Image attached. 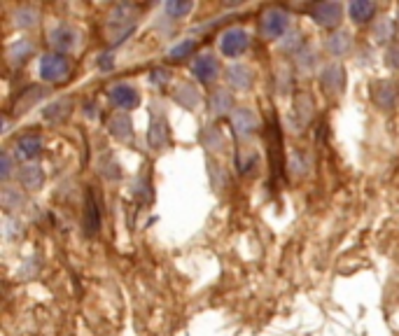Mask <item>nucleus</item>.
<instances>
[{"mask_svg":"<svg viewBox=\"0 0 399 336\" xmlns=\"http://www.w3.org/2000/svg\"><path fill=\"white\" fill-rule=\"evenodd\" d=\"M140 24V12L131 3H119L112 7L110 17L105 24V38L110 42V47H119L131 38L133 31Z\"/></svg>","mask_w":399,"mask_h":336,"instance_id":"obj_1","label":"nucleus"},{"mask_svg":"<svg viewBox=\"0 0 399 336\" xmlns=\"http://www.w3.org/2000/svg\"><path fill=\"white\" fill-rule=\"evenodd\" d=\"M264 138H266V152H268V171H271V180H268V187L278 189L282 173L287 171V164H285V152H282L280 122H278V117H275V115L268 117Z\"/></svg>","mask_w":399,"mask_h":336,"instance_id":"obj_2","label":"nucleus"},{"mask_svg":"<svg viewBox=\"0 0 399 336\" xmlns=\"http://www.w3.org/2000/svg\"><path fill=\"white\" fill-rule=\"evenodd\" d=\"M72 77V63L66 54H54L49 52L40 58V79L47 84H66Z\"/></svg>","mask_w":399,"mask_h":336,"instance_id":"obj_3","label":"nucleus"},{"mask_svg":"<svg viewBox=\"0 0 399 336\" xmlns=\"http://www.w3.org/2000/svg\"><path fill=\"white\" fill-rule=\"evenodd\" d=\"M259 33L264 40H282L289 33V14L282 7H266L259 17Z\"/></svg>","mask_w":399,"mask_h":336,"instance_id":"obj_4","label":"nucleus"},{"mask_svg":"<svg viewBox=\"0 0 399 336\" xmlns=\"http://www.w3.org/2000/svg\"><path fill=\"white\" fill-rule=\"evenodd\" d=\"M148 145L150 150L164 152L171 145V127L162 108H150V122H148Z\"/></svg>","mask_w":399,"mask_h":336,"instance_id":"obj_5","label":"nucleus"},{"mask_svg":"<svg viewBox=\"0 0 399 336\" xmlns=\"http://www.w3.org/2000/svg\"><path fill=\"white\" fill-rule=\"evenodd\" d=\"M100 224H103V208H100V196L96 189H86L84 199V217H82V229L86 238L98 236Z\"/></svg>","mask_w":399,"mask_h":336,"instance_id":"obj_6","label":"nucleus"},{"mask_svg":"<svg viewBox=\"0 0 399 336\" xmlns=\"http://www.w3.org/2000/svg\"><path fill=\"white\" fill-rule=\"evenodd\" d=\"M315 119V103L313 98L308 96L306 91H299L294 98V108L289 112V127H292L294 134H301V131L308 129V124Z\"/></svg>","mask_w":399,"mask_h":336,"instance_id":"obj_7","label":"nucleus"},{"mask_svg":"<svg viewBox=\"0 0 399 336\" xmlns=\"http://www.w3.org/2000/svg\"><path fill=\"white\" fill-rule=\"evenodd\" d=\"M250 47V35L245 28H227L220 35V52L227 58H238L248 52Z\"/></svg>","mask_w":399,"mask_h":336,"instance_id":"obj_8","label":"nucleus"},{"mask_svg":"<svg viewBox=\"0 0 399 336\" xmlns=\"http://www.w3.org/2000/svg\"><path fill=\"white\" fill-rule=\"evenodd\" d=\"M107 98H110V103L122 112H131L140 105V91H138V86H133L131 82L112 84L110 91H107Z\"/></svg>","mask_w":399,"mask_h":336,"instance_id":"obj_9","label":"nucleus"},{"mask_svg":"<svg viewBox=\"0 0 399 336\" xmlns=\"http://www.w3.org/2000/svg\"><path fill=\"white\" fill-rule=\"evenodd\" d=\"M372 103L381 112L395 110L399 103V89L390 79H376V82H372Z\"/></svg>","mask_w":399,"mask_h":336,"instance_id":"obj_10","label":"nucleus"},{"mask_svg":"<svg viewBox=\"0 0 399 336\" xmlns=\"http://www.w3.org/2000/svg\"><path fill=\"white\" fill-rule=\"evenodd\" d=\"M308 17L320 28H336L344 19V5L341 3H315L308 7Z\"/></svg>","mask_w":399,"mask_h":336,"instance_id":"obj_11","label":"nucleus"},{"mask_svg":"<svg viewBox=\"0 0 399 336\" xmlns=\"http://www.w3.org/2000/svg\"><path fill=\"white\" fill-rule=\"evenodd\" d=\"M229 122H231V131H234V136L238 141H250V138H255L257 129H259L257 115L248 110V108H238V110H234V115L229 117Z\"/></svg>","mask_w":399,"mask_h":336,"instance_id":"obj_12","label":"nucleus"},{"mask_svg":"<svg viewBox=\"0 0 399 336\" xmlns=\"http://www.w3.org/2000/svg\"><path fill=\"white\" fill-rule=\"evenodd\" d=\"M220 61L213 54H199L192 63V75L197 77V82L203 86H210L220 79Z\"/></svg>","mask_w":399,"mask_h":336,"instance_id":"obj_13","label":"nucleus"},{"mask_svg":"<svg viewBox=\"0 0 399 336\" xmlns=\"http://www.w3.org/2000/svg\"><path fill=\"white\" fill-rule=\"evenodd\" d=\"M346 68L341 63H329L320 70V86L327 96H341L346 91Z\"/></svg>","mask_w":399,"mask_h":336,"instance_id":"obj_14","label":"nucleus"},{"mask_svg":"<svg viewBox=\"0 0 399 336\" xmlns=\"http://www.w3.org/2000/svg\"><path fill=\"white\" fill-rule=\"evenodd\" d=\"M47 42H49V47H52L54 54H68V52H72V49L77 47L79 38H77L75 28H70L66 24H59V26H54L52 31H49Z\"/></svg>","mask_w":399,"mask_h":336,"instance_id":"obj_15","label":"nucleus"},{"mask_svg":"<svg viewBox=\"0 0 399 336\" xmlns=\"http://www.w3.org/2000/svg\"><path fill=\"white\" fill-rule=\"evenodd\" d=\"M45 96H47V89H45V86H38V84L26 86L24 91H19L17 101H14L12 115H17V117H19V115H26L28 110H33V108L38 105Z\"/></svg>","mask_w":399,"mask_h":336,"instance_id":"obj_16","label":"nucleus"},{"mask_svg":"<svg viewBox=\"0 0 399 336\" xmlns=\"http://www.w3.org/2000/svg\"><path fill=\"white\" fill-rule=\"evenodd\" d=\"M107 134H110L115 141L119 143H129L133 141V122L126 112H115L107 117Z\"/></svg>","mask_w":399,"mask_h":336,"instance_id":"obj_17","label":"nucleus"},{"mask_svg":"<svg viewBox=\"0 0 399 336\" xmlns=\"http://www.w3.org/2000/svg\"><path fill=\"white\" fill-rule=\"evenodd\" d=\"M171 96L180 108H185V110H190V112L197 110V108L201 105V91H199V86H194L192 82L176 84L171 91Z\"/></svg>","mask_w":399,"mask_h":336,"instance_id":"obj_18","label":"nucleus"},{"mask_svg":"<svg viewBox=\"0 0 399 336\" xmlns=\"http://www.w3.org/2000/svg\"><path fill=\"white\" fill-rule=\"evenodd\" d=\"M227 82L234 86L236 91H250L252 84H255V72H252L250 65L245 63H234L227 68Z\"/></svg>","mask_w":399,"mask_h":336,"instance_id":"obj_19","label":"nucleus"},{"mask_svg":"<svg viewBox=\"0 0 399 336\" xmlns=\"http://www.w3.org/2000/svg\"><path fill=\"white\" fill-rule=\"evenodd\" d=\"M199 143H201V148L208 152V155H217V152L224 150L227 138H224V131L217 127V124H206V127H201Z\"/></svg>","mask_w":399,"mask_h":336,"instance_id":"obj_20","label":"nucleus"},{"mask_svg":"<svg viewBox=\"0 0 399 336\" xmlns=\"http://www.w3.org/2000/svg\"><path fill=\"white\" fill-rule=\"evenodd\" d=\"M33 54H35V45L28 38L14 40L12 45L7 47V61H10L12 68H21Z\"/></svg>","mask_w":399,"mask_h":336,"instance_id":"obj_21","label":"nucleus"},{"mask_svg":"<svg viewBox=\"0 0 399 336\" xmlns=\"http://www.w3.org/2000/svg\"><path fill=\"white\" fill-rule=\"evenodd\" d=\"M208 112L210 117H231L234 115V96L224 89H217L208 98Z\"/></svg>","mask_w":399,"mask_h":336,"instance_id":"obj_22","label":"nucleus"},{"mask_svg":"<svg viewBox=\"0 0 399 336\" xmlns=\"http://www.w3.org/2000/svg\"><path fill=\"white\" fill-rule=\"evenodd\" d=\"M17 180L26 192H35V189H40L45 185V171L35 164H26L17 171Z\"/></svg>","mask_w":399,"mask_h":336,"instance_id":"obj_23","label":"nucleus"},{"mask_svg":"<svg viewBox=\"0 0 399 336\" xmlns=\"http://www.w3.org/2000/svg\"><path fill=\"white\" fill-rule=\"evenodd\" d=\"M42 152V136L38 134H24L17 138V157L26 159V162H33L38 159Z\"/></svg>","mask_w":399,"mask_h":336,"instance_id":"obj_24","label":"nucleus"},{"mask_svg":"<svg viewBox=\"0 0 399 336\" xmlns=\"http://www.w3.org/2000/svg\"><path fill=\"white\" fill-rule=\"evenodd\" d=\"M325 49L329 52V56L334 58H344L351 54V49H353V38H351V33L348 31H336V33H332L327 40H325Z\"/></svg>","mask_w":399,"mask_h":336,"instance_id":"obj_25","label":"nucleus"},{"mask_svg":"<svg viewBox=\"0 0 399 336\" xmlns=\"http://www.w3.org/2000/svg\"><path fill=\"white\" fill-rule=\"evenodd\" d=\"M395 35H397V19L393 17L376 19V24L372 28V38L379 42V45H393Z\"/></svg>","mask_w":399,"mask_h":336,"instance_id":"obj_26","label":"nucleus"},{"mask_svg":"<svg viewBox=\"0 0 399 336\" xmlns=\"http://www.w3.org/2000/svg\"><path fill=\"white\" fill-rule=\"evenodd\" d=\"M206 171H208V178H210V185H213L215 192H222V189L229 187V173L213 155L206 157Z\"/></svg>","mask_w":399,"mask_h":336,"instance_id":"obj_27","label":"nucleus"},{"mask_svg":"<svg viewBox=\"0 0 399 336\" xmlns=\"http://www.w3.org/2000/svg\"><path fill=\"white\" fill-rule=\"evenodd\" d=\"M348 17H351L353 24L365 26L376 17V5L369 3V0H355V3L348 5Z\"/></svg>","mask_w":399,"mask_h":336,"instance_id":"obj_28","label":"nucleus"},{"mask_svg":"<svg viewBox=\"0 0 399 336\" xmlns=\"http://www.w3.org/2000/svg\"><path fill=\"white\" fill-rule=\"evenodd\" d=\"M72 112V103L70 98H56L54 103H49L45 110H42V117L49 124H63Z\"/></svg>","mask_w":399,"mask_h":336,"instance_id":"obj_29","label":"nucleus"},{"mask_svg":"<svg viewBox=\"0 0 399 336\" xmlns=\"http://www.w3.org/2000/svg\"><path fill=\"white\" fill-rule=\"evenodd\" d=\"M26 194L21 192L19 187H3V192H0V206L5 208V213H17L26 206Z\"/></svg>","mask_w":399,"mask_h":336,"instance_id":"obj_30","label":"nucleus"},{"mask_svg":"<svg viewBox=\"0 0 399 336\" xmlns=\"http://www.w3.org/2000/svg\"><path fill=\"white\" fill-rule=\"evenodd\" d=\"M131 196H133L138 203H143V206L152 203V178H150L148 171H143V173L133 180Z\"/></svg>","mask_w":399,"mask_h":336,"instance_id":"obj_31","label":"nucleus"},{"mask_svg":"<svg viewBox=\"0 0 399 336\" xmlns=\"http://www.w3.org/2000/svg\"><path fill=\"white\" fill-rule=\"evenodd\" d=\"M98 173L110 182L122 180V166H119L117 157H115L112 152H105V155L98 159Z\"/></svg>","mask_w":399,"mask_h":336,"instance_id":"obj_32","label":"nucleus"},{"mask_svg":"<svg viewBox=\"0 0 399 336\" xmlns=\"http://www.w3.org/2000/svg\"><path fill=\"white\" fill-rule=\"evenodd\" d=\"M14 24H17L19 28H35L40 24V12L35 10V7L31 5H21L17 12H14Z\"/></svg>","mask_w":399,"mask_h":336,"instance_id":"obj_33","label":"nucleus"},{"mask_svg":"<svg viewBox=\"0 0 399 336\" xmlns=\"http://www.w3.org/2000/svg\"><path fill=\"white\" fill-rule=\"evenodd\" d=\"M197 47H199V42L197 40H183L180 42V45H176L169 52V61L171 63H185L187 58H192L194 56V52H197Z\"/></svg>","mask_w":399,"mask_h":336,"instance_id":"obj_34","label":"nucleus"},{"mask_svg":"<svg viewBox=\"0 0 399 336\" xmlns=\"http://www.w3.org/2000/svg\"><path fill=\"white\" fill-rule=\"evenodd\" d=\"M257 166H259V157L255 150H241L236 155V168L241 175H252Z\"/></svg>","mask_w":399,"mask_h":336,"instance_id":"obj_35","label":"nucleus"},{"mask_svg":"<svg viewBox=\"0 0 399 336\" xmlns=\"http://www.w3.org/2000/svg\"><path fill=\"white\" fill-rule=\"evenodd\" d=\"M294 63H296V70H299V72H313L315 65H318L315 49L310 47V45H306L299 54L294 56Z\"/></svg>","mask_w":399,"mask_h":336,"instance_id":"obj_36","label":"nucleus"},{"mask_svg":"<svg viewBox=\"0 0 399 336\" xmlns=\"http://www.w3.org/2000/svg\"><path fill=\"white\" fill-rule=\"evenodd\" d=\"M303 47H306V42H303V33H301V31H289L285 38L280 40V49H282L285 54L296 56Z\"/></svg>","mask_w":399,"mask_h":336,"instance_id":"obj_37","label":"nucleus"},{"mask_svg":"<svg viewBox=\"0 0 399 336\" xmlns=\"http://www.w3.org/2000/svg\"><path fill=\"white\" fill-rule=\"evenodd\" d=\"M292 86H294V79H292V72H289L287 65H282L275 72V93L278 96H287V93H292Z\"/></svg>","mask_w":399,"mask_h":336,"instance_id":"obj_38","label":"nucleus"},{"mask_svg":"<svg viewBox=\"0 0 399 336\" xmlns=\"http://www.w3.org/2000/svg\"><path fill=\"white\" fill-rule=\"evenodd\" d=\"M308 157L303 155V152H292V155H289V162H287V171L292 173V175H296V178H303V175H306V171H308Z\"/></svg>","mask_w":399,"mask_h":336,"instance_id":"obj_39","label":"nucleus"},{"mask_svg":"<svg viewBox=\"0 0 399 336\" xmlns=\"http://www.w3.org/2000/svg\"><path fill=\"white\" fill-rule=\"evenodd\" d=\"M164 10L166 14H169L171 19H185V17H190V12L194 10V5L192 3H178V0H169V3L164 5Z\"/></svg>","mask_w":399,"mask_h":336,"instance_id":"obj_40","label":"nucleus"},{"mask_svg":"<svg viewBox=\"0 0 399 336\" xmlns=\"http://www.w3.org/2000/svg\"><path fill=\"white\" fill-rule=\"evenodd\" d=\"M5 236L10 240H17L24 236V224H21V220H17V217H7L5 220Z\"/></svg>","mask_w":399,"mask_h":336,"instance_id":"obj_41","label":"nucleus"},{"mask_svg":"<svg viewBox=\"0 0 399 336\" xmlns=\"http://www.w3.org/2000/svg\"><path fill=\"white\" fill-rule=\"evenodd\" d=\"M383 61L393 72H399V42H393V45H388L386 49V56H383Z\"/></svg>","mask_w":399,"mask_h":336,"instance_id":"obj_42","label":"nucleus"},{"mask_svg":"<svg viewBox=\"0 0 399 336\" xmlns=\"http://www.w3.org/2000/svg\"><path fill=\"white\" fill-rule=\"evenodd\" d=\"M169 79H171V70H166V68H155L150 72V82L155 86H166Z\"/></svg>","mask_w":399,"mask_h":336,"instance_id":"obj_43","label":"nucleus"},{"mask_svg":"<svg viewBox=\"0 0 399 336\" xmlns=\"http://www.w3.org/2000/svg\"><path fill=\"white\" fill-rule=\"evenodd\" d=\"M12 173H14V159L10 152H3V168H0V178H3L5 182L12 178Z\"/></svg>","mask_w":399,"mask_h":336,"instance_id":"obj_44","label":"nucleus"},{"mask_svg":"<svg viewBox=\"0 0 399 336\" xmlns=\"http://www.w3.org/2000/svg\"><path fill=\"white\" fill-rule=\"evenodd\" d=\"M98 68L100 70H112L115 68V54L112 52H103V54H100L98 56Z\"/></svg>","mask_w":399,"mask_h":336,"instance_id":"obj_45","label":"nucleus"},{"mask_svg":"<svg viewBox=\"0 0 399 336\" xmlns=\"http://www.w3.org/2000/svg\"><path fill=\"white\" fill-rule=\"evenodd\" d=\"M395 19H397V26H399V7H397V17Z\"/></svg>","mask_w":399,"mask_h":336,"instance_id":"obj_46","label":"nucleus"}]
</instances>
